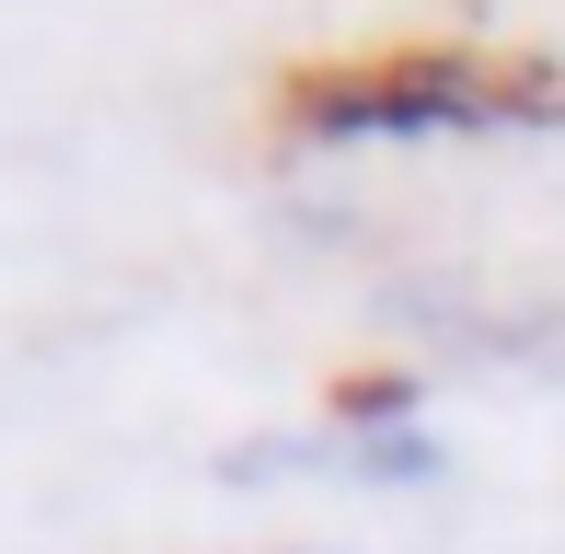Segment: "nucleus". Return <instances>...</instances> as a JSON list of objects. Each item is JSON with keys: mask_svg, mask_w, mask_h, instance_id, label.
<instances>
[{"mask_svg": "<svg viewBox=\"0 0 565 554\" xmlns=\"http://www.w3.org/2000/svg\"><path fill=\"white\" fill-rule=\"evenodd\" d=\"M497 93L520 82H484L461 58H404V70H358V82L300 93V139H416V128H484L508 116Z\"/></svg>", "mask_w": 565, "mask_h": 554, "instance_id": "nucleus-1", "label": "nucleus"}, {"mask_svg": "<svg viewBox=\"0 0 565 554\" xmlns=\"http://www.w3.org/2000/svg\"><path fill=\"white\" fill-rule=\"evenodd\" d=\"M335 462L358 473V486H427V473H439V439H416V427H381V439H347Z\"/></svg>", "mask_w": 565, "mask_h": 554, "instance_id": "nucleus-3", "label": "nucleus"}, {"mask_svg": "<svg viewBox=\"0 0 565 554\" xmlns=\"http://www.w3.org/2000/svg\"><path fill=\"white\" fill-rule=\"evenodd\" d=\"M416 416V382L404 370H358V382H335V439H381V427Z\"/></svg>", "mask_w": 565, "mask_h": 554, "instance_id": "nucleus-2", "label": "nucleus"}]
</instances>
